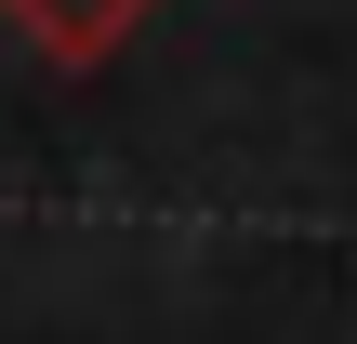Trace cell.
<instances>
[{
  "mask_svg": "<svg viewBox=\"0 0 357 344\" xmlns=\"http://www.w3.org/2000/svg\"><path fill=\"white\" fill-rule=\"evenodd\" d=\"M0 13H13L40 53H66V66H79V53H106V40H119L146 0H0Z\"/></svg>",
  "mask_w": 357,
  "mask_h": 344,
  "instance_id": "cell-1",
  "label": "cell"
}]
</instances>
